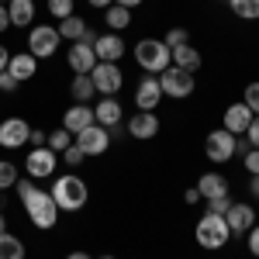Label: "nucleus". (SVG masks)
Wrapping results in <instances>:
<instances>
[{
  "mask_svg": "<svg viewBox=\"0 0 259 259\" xmlns=\"http://www.w3.org/2000/svg\"><path fill=\"white\" fill-rule=\"evenodd\" d=\"M162 41H166V49H177V45H187V41H190V35H187V28H169Z\"/></svg>",
  "mask_w": 259,
  "mask_h": 259,
  "instance_id": "nucleus-32",
  "label": "nucleus"
},
{
  "mask_svg": "<svg viewBox=\"0 0 259 259\" xmlns=\"http://www.w3.org/2000/svg\"><path fill=\"white\" fill-rule=\"evenodd\" d=\"M225 221H228L232 235H245V232L256 225V211H252V204H235V200H232V207L225 211Z\"/></svg>",
  "mask_w": 259,
  "mask_h": 259,
  "instance_id": "nucleus-16",
  "label": "nucleus"
},
{
  "mask_svg": "<svg viewBox=\"0 0 259 259\" xmlns=\"http://www.w3.org/2000/svg\"><path fill=\"white\" fill-rule=\"evenodd\" d=\"M59 45H62V35H59V28H52V24H35V28L28 31V52H31L35 59L56 56Z\"/></svg>",
  "mask_w": 259,
  "mask_h": 259,
  "instance_id": "nucleus-5",
  "label": "nucleus"
},
{
  "mask_svg": "<svg viewBox=\"0 0 259 259\" xmlns=\"http://www.w3.org/2000/svg\"><path fill=\"white\" fill-rule=\"evenodd\" d=\"M228 207H232V197H228V194H225V197H211V200H207V211H211V214H225Z\"/></svg>",
  "mask_w": 259,
  "mask_h": 259,
  "instance_id": "nucleus-35",
  "label": "nucleus"
},
{
  "mask_svg": "<svg viewBox=\"0 0 259 259\" xmlns=\"http://www.w3.org/2000/svg\"><path fill=\"white\" fill-rule=\"evenodd\" d=\"M7 14H11V28H28L35 21V0H11Z\"/></svg>",
  "mask_w": 259,
  "mask_h": 259,
  "instance_id": "nucleus-23",
  "label": "nucleus"
},
{
  "mask_svg": "<svg viewBox=\"0 0 259 259\" xmlns=\"http://www.w3.org/2000/svg\"><path fill=\"white\" fill-rule=\"evenodd\" d=\"M49 194H52L56 204H59V211H80L83 204H87V197H90L83 177H76V173H62V177H56V187H52Z\"/></svg>",
  "mask_w": 259,
  "mask_h": 259,
  "instance_id": "nucleus-2",
  "label": "nucleus"
},
{
  "mask_svg": "<svg viewBox=\"0 0 259 259\" xmlns=\"http://www.w3.org/2000/svg\"><path fill=\"white\" fill-rule=\"evenodd\" d=\"M245 235H249V252L259 259V221L252 225V228H249V232H245Z\"/></svg>",
  "mask_w": 259,
  "mask_h": 259,
  "instance_id": "nucleus-38",
  "label": "nucleus"
},
{
  "mask_svg": "<svg viewBox=\"0 0 259 259\" xmlns=\"http://www.w3.org/2000/svg\"><path fill=\"white\" fill-rule=\"evenodd\" d=\"M124 41H121L118 31H104V35H97V41H94V52H97V62H118L121 56H124Z\"/></svg>",
  "mask_w": 259,
  "mask_h": 259,
  "instance_id": "nucleus-15",
  "label": "nucleus"
},
{
  "mask_svg": "<svg viewBox=\"0 0 259 259\" xmlns=\"http://www.w3.org/2000/svg\"><path fill=\"white\" fill-rule=\"evenodd\" d=\"M21 83L14 80V76H11V73H7V69H4V73H0V94H14V90H18Z\"/></svg>",
  "mask_w": 259,
  "mask_h": 259,
  "instance_id": "nucleus-37",
  "label": "nucleus"
},
{
  "mask_svg": "<svg viewBox=\"0 0 259 259\" xmlns=\"http://www.w3.org/2000/svg\"><path fill=\"white\" fill-rule=\"evenodd\" d=\"M28 135H31V128H28L24 118H4L0 121V145H4V149H21V145H28Z\"/></svg>",
  "mask_w": 259,
  "mask_h": 259,
  "instance_id": "nucleus-12",
  "label": "nucleus"
},
{
  "mask_svg": "<svg viewBox=\"0 0 259 259\" xmlns=\"http://www.w3.org/2000/svg\"><path fill=\"white\" fill-rule=\"evenodd\" d=\"M45 145H49L52 152H59V156H62V152L73 145V132H66V128H59V132H49V142H45Z\"/></svg>",
  "mask_w": 259,
  "mask_h": 259,
  "instance_id": "nucleus-29",
  "label": "nucleus"
},
{
  "mask_svg": "<svg viewBox=\"0 0 259 259\" xmlns=\"http://www.w3.org/2000/svg\"><path fill=\"white\" fill-rule=\"evenodd\" d=\"M249 190H252V194L259 197V177H252V187H249Z\"/></svg>",
  "mask_w": 259,
  "mask_h": 259,
  "instance_id": "nucleus-48",
  "label": "nucleus"
},
{
  "mask_svg": "<svg viewBox=\"0 0 259 259\" xmlns=\"http://www.w3.org/2000/svg\"><path fill=\"white\" fill-rule=\"evenodd\" d=\"M87 28H90V24H87L83 18H76V14H69V18L59 21V35H62V38H69V41H80Z\"/></svg>",
  "mask_w": 259,
  "mask_h": 259,
  "instance_id": "nucleus-27",
  "label": "nucleus"
},
{
  "mask_svg": "<svg viewBox=\"0 0 259 259\" xmlns=\"http://www.w3.org/2000/svg\"><path fill=\"white\" fill-rule=\"evenodd\" d=\"M128 135L139 142H149L159 135V118H156V111H135V118L128 121Z\"/></svg>",
  "mask_w": 259,
  "mask_h": 259,
  "instance_id": "nucleus-14",
  "label": "nucleus"
},
{
  "mask_svg": "<svg viewBox=\"0 0 259 259\" xmlns=\"http://www.w3.org/2000/svg\"><path fill=\"white\" fill-rule=\"evenodd\" d=\"M114 4H118V7H128V11H132V7H139L142 0H114Z\"/></svg>",
  "mask_w": 259,
  "mask_h": 259,
  "instance_id": "nucleus-46",
  "label": "nucleus"
},
{
  "mask_svg": "<svg viewBox=\"0 0 259 259\" xmlns=\"http://www.w3.org/2000/svg\"><path fill=\"white\" fill-rule=\"evenodd\" d=\"M0 4H11V0H0Z\"/></svg>",
  "mask_w": 259,
  "mask_h": 259,
  "instance_id": "nucleus-51",
  "label": "nucleus"
},
{
  "mask_svg": "<svg viewBox=\"0 0 259 259\" xmlns=\"http://www.w3.org/2000/svg\"><path fill=\"white\" fill-rule=\"evenodd\" d=\"M83 156H87V152H83L80 145L73 142V145H69V149L62 152V162H66V166H80V162H83Z\"/></svg>",
  "mask_w": 259,
  "mask_h": 259,
  "instance_id": "nucleus-34",
  "label": "nucleus"
},
{
  "mask_svg": "<svg viewBox=\"0 0 259 259\" xmlns=\"http://www.w3.org/2000/svg\"><path fill=\"white\" fill-rule=\"evenodd\" d=\"M252 111H249V104H228L225 107V132H232V135H245L249 132V124H252Z\"/></svg>",
  "mask_w": 259,
  "mask_h": 259,
  "instance_id": "nucleus-17",
  "label": "nucleus"
},
{
  "mask_svg": "<svg viewBox=\"0 0 259 259\" xmlns=\"http://www.w3.org/2000/svg\"><path fill=\"white\" fill-rule=\"evenodd\" d=\"M73 142L80 145L87 156H104V152H107V145H111V128H104V124H90V128L76 132Z\"/></svg>",
  "mask_w": 259,
  "mask_h": 259,
  "instance_id": "nucleus-9",
  "label": "nucleus"
},
{
  "mask_svg": "<svg viewBox=\"0 0 259 259\" xmlns=\"http://www.w3.org/2000/svg\"><path fill=\"white\" fill-rule=\"evenodd\" d=\"M90 80H94V87H97V94L118 97V90L124 87V73H121L118 62H97L94 73H90Z\"/></svg>",
  "mask_w": 259,
  "mask_h": 259,
  "instance_id": "nucleus-7",
  "label": "nucleus"
},
{
  "mask_svg": "<svg viewBox=\"0 0 259 259\" xmlns=\"http://www.w3.org/2000/svg\"><path fill=\"white\" fill-rule=\"evenodd\" d=\"M94 118H97V124H104V128H118L121 118H124L118 97H104L97 107H94Z\"/></svg>",
  "mask_w": 259,
  "mask_h": 259,
  "instance_id": "nucleus-20",
  "label": "nucleus"
},
{
  "mask_svg": "<svg viewBox=\"0 0 259 259\" xmlns=\"http://www.w3.org/2000/svg\"><path fill=\"white\" fill-rule=\"evenodd\" d=\"M194 239H197L200 249H207V252H214V249H225L228 239H232V228H228V221L225 214H204V218L194 225Z\"/></svg>",
  "mask_w": 259,
  "mask_h": 259,
  "instance_id": "nucleus-3",
  "label": "nucleus"
},
{
  "mask_svg": "<svg viewBox=\"0 0 259 259\" xmlns=\"http://www.w3.org/2000/svg\"><path fill=\"white\" fill-rule=\"evenodd\" d=\"M104 24H107V31H124L128 24H132V11L128 7H118V4H111L107 7V14H104Z\"/></svg>",
  "mask_w": 259,
  "mask_h": 259,
  "instance_id": "nucleus-24",
  "label": "nucleus"
},
{
  "mask_svg": "<svg viewBox=\"0 0 259 259\" xmlns=\"http://www.w3.org/2000/svg\"><path fill=\"white\" fill-rule=\"evenodd\" d=\"M7 73H11L18 83H28L35 73H38V59H35L28 49H24V52H14V56H11V62H7Z\"/></svg>",
  "mask_w": 259,
  "mask_h": 259,
  "instance_id": "nucleus-19",
  "label": "nucleus"
},
{
  "mask_svg": "<svg viewBox=\"0 0 259 259\" xmlns=\"http://www.w3.org/2000/svg\"><path fill=\"white\" fill-rule=\"evenodd\" d=\"M14 183H18V166H14L11 159H0V194L11 190Z\"/></svg>",
  "mask_w": 259,
  "mask_h": 259,
  "instance_id": "nucleus-30",
  "label": "nucleus"
},
{
  "mask_svg": "<svg viewBox=\"0 0 259 259\" xmlns=\"http://www.w3.org/2000/svg\"><path fill=\"white\" fill-rule=\"evenodd\" d=\"M80 41H83V45H94V41H97V31H94V28H87Z\"/></svg>",
  "mask_w": 259,
  "mask_h": 259,
  "instance_id": "nucleus-42",
  "label": "nucleus"
},
{
  "mask_svg": "<svg viewBox=\"0 0 259 259\" xmlns=\"http://www.w3.org/2000/svg\"><path fill=\"white\" fill-rule=\"evenodd\" d=\"M159 100H162L159 76H142L139 87H135V104H139V111H156Z\"/></svg>",
  "mask_w": 259,
  "mask_h": 259,
  "instance_id": "nucleus-13",
  "label": "nucleus"
},
{
  "mask_svg": "<svg viewBox=\"0 0 259 259\" xmlns=\"http://www.w3.org/2000/svg\"><path fill=\"white\" fill-rule=\"evenodd\" d=\"M87 4H90V7H100V11H107V7H111L114 0H87Z\"/></svg>",
  "mask_w": 259,
  "mask_h": 259,
  "instance_id": "nucleus-45",
  "label": "nucleus"
},
{
  "mask_svg": "<svg viewBox=\"0 0 259 259\" xmlns=\"http://www.w3.org/2000/svg\"><path fill=\"white\" fill-rule=\"evenodd\" d=\"M242 104H249V111H252V114H259V83H249V87H245Z\"/></svg>",
  "mask_w": 259,
  "mask_h": 259,
  "instance_id": "nucleus-33",
  "label": "nucleus"
},
{
  "mask_svg": "<svg viewBox=\"0 0 259 259\" xmlns=\"http://www.w3.org/2000/svg\"><path fill=\"white\" fill-rule=\"evenodd\" d=\"M94 94H97V87H94L90 76H73V83H69V97H73V104H87Z\"/></svg>",
  "mask_w": 259,
  "mask_h": 259,
  "instance_id": "nucleus-25",
  "label": "nucleus"
},
{
  "mask_svg": "<svg viewBox=\"0 0 259 259\" xmlns=\"http://www.w3.org/2000/svg\"><path fill=\"white\" fill-rule=\"evenodd\" d=\"M90 124H97L94 118V107H87V104H73V107H66V114H62V128L66 132H83V128H90Z\"/></svg>",
  "mask_w": 259,
  "mask_h": 259,
  "instance_id": "nucleus-18",
  "label": "nucleus"
},
{
  "mask_svg": "<svg viewBox=\"0 0 259 259\" xmlns=\"http://www.w3.org/2000/svg\"><path fill=\"white\" fill-rule=\"evenodd\" d=\"M56 156L59 152H52L49 145H41V149H31L28 152V159H24V169H28V177L31 180H45V177H52L56 173Z\"/></svg>",
  "mask_w": 259,
  "mask_h": 259,
  "instance_id": "nucleus-10",
  "label": "nucleus"
},
{
  "mask_svg": "<svg viewBox=\"0 0 259 259\" xmlns=\"http://www.w3.org/2000/svg\"><path fill=\"white\" fill-rule=\"evenodd\" d=\"M235 139H239V135H232V132H225V128L211 132V135L204 139V156H207L211 162L235 159Z\"/></svg>",
  "mask_w": 259,
  "mask_h": 259,
  "instance_id": "nucleus-8",
  "label": "nucleus"
},
{
  "mask_svg": "<svg viewBox=\"0 0 259 259\" xmlns=\"http://www.w3.org/2000/svg\"><path fill=\"white\" fill-rule=\"evenodd\" d=\"M0 259H24V242L11 232H0Z\"/></svg>",
  "mask_w": 259,
  "mask_h": 259,
  "instance_id": "nucleus-26",
  "label": "nucleus"
},
{
  "mask_svg": "<svg viewBox=\"0 0 259 259\" xmlns=\"http://www.w3.org/2000/svg\"><path fill=\"white\" fill-rule=\"evenodd\" d=\"M169 56H173V66H177V69H187V73H197L200 62H204V59H200V52L190 45V41H187V45H177V49H169Z\"/></svg>",
  "mask_w": 259,
  "mask_h": 259,
  "instance_id": "nucleus-21",
  "label": "nucleus"
},
{
  "mask_svg": "<svg viewBox=\"0 0 259 259\" xmlns=\"http://www.w3.org/2000/svg\"><path fill=\"white\" fill-rule=\"evenodd\" d=\"M45 7H49V14H52L56 21H62V18H69V14H73L76 0H45Z\"/></svg>",
  "mask_w": 259,
  "mask_h": 259,
  "instance_id": "nucleus-31",
  "label": "nucleus"
},
{
  "mask_svg": "<svg viewBox=\"0 0 259 259\" xmlns=\"http://www.w3.org/2000/svg\"><path fill=\"white\" fill-rule=\"evenodd\" d=\"M11 28V14H7V4H0V31Z\"/></svg>",
  "mask_w": 259,
  "mask_h": 259,
  "instance_id": "nucleus-41",
  "label": "nucleus"
},
{
  "mask_svg": "<svg viewBox=\"0 0 259 259\" xmlns=\"http://www.w3.org/2000/svg\"><path fill=\"white\" fill-rule=\"evenodd\" d=\"M100 259H114V256H100Z\"/></svg>",
  "mask_w": 259,
  "mask_h": 259,
  "instance_id": "nucleus-50",
  "label": "nucleus"
},
{
  "mask_svg": "<svg viewBox=\"0 0 259 259\" xmlns=\"http://www.w3.org/2000/svg\"><path fill=\"white\" fill-rule=\"evenodd\" d=\"M14 190H18L21 204H24V211H28V221H31L35 228H41V232L56 228V221H59V204L52 200V194H49V190L35 187V183H31V177H24V180L18 177Z\"/></svg>",
  "mask_w": 259,
  "mask_h": 259,
  "instance_id": "nucleus-1",
  "label": "nucleus"
},
{
  "mask_svg": "<svg viewBox=\"0 0 259 259\" xmlns=\"http://www.w3.org/2000/svg\"><path fill=\"white\" fill-rule=\"evenodd\" d=\"M245 173L249 177H259V149H249L245 152Z\"/></svg>",
  "mask_w": 259,
  "mask_h": 259,
  "instance_id": "nucleus-36",
  "label": "nucleus"
},
{
  "mask_svg": "<svg viewBox=\"0 0 259 259\" xmlns=\"http://www.w3.org/2000/svg\"><path fill=\"white\" fill-rule=\"evenodd\" d=\"M28 142H31L35 149H41V145L49 142V135H45V132H38V128H31V135H28Z\"/></svg>",
  "mask_w": 259,
  "mask_h": 259,
  "instance_id": "nucleus-40",
  "label": "nucleus"
},
{
  "mask_svg": "<svg viewBox=\"0 0 259 259\" xmlns=\"http://www.w3.org/2000/svg\"><path fill=\"white\" fill-rule=\"evenodd\" d=\"M7 62H11V52H7V49H4V45H0V73H4V69H7Z\"/></svg>",
  "mask_w": 259,
  "mask_h": 259,
  "instance_id": "nucleus-43",
  "label": "nucleus"
},
{
  "mask_svg": "<svg viewBox=\"0 0 259 259\" xmlns=\"http://www.w3.org/2000/svg\"><path fill=\"white\" fill-rule=\"evenodd\" d=\"M66 259H94V256H87V252H69Z\"/></svg>",
  "mask_w": 259,
  "mask_h": 259,
  "instance_id": "nucleus-47",
  "label": "nucleus"
},
{
  "mask_svg": "<svg viewBox=\"0 0 259 259\" xmlns=\"http://www.w3.org/2000/svg\"><path fill=\"white\" fill-rule=\"evenodd\" d=\"M183 200H187V204H197V200H200V194H197V187H194V190H187V194H183Z\"/></svg>",
  "mask_w": 259,
  "mask_h": 259,
  "instance_id": "nucleus-44",
  "label": "nucleus"
},
{
  "mask_svg": "<svg viewBox=\"0 0 259 259\" xmlns=\"http://www.w3.org/2000/svg\"><path fill=\"white\" fill-rule=\"evenodd\" d=\"M245 139H249V145H252V149H259V114L252 118V124H249V132H245Z\"/></svg>",
  "mask_w": 259,
  "mask_h": 259,
  "instance_id": "nucleus-39",
  "label": "nucleus"
},
{
  "mask_svg": "<svg viewBox=\"0 0 259 259\" xmlns=\"http://www.w3.org/2000/svg\"><path fill=\"white\" fill-rule=\"evenodd\" d=\"M0 232H7V218H4V211H0Z\"/></svg>",
  "mask_w": 259,
  "mask_h": 259,
  "instance_id": "nucleus-49",
  "label": "nucleus"
},
{
  "mask_svg": "<svg viewBox=\"0 0 259 259\" xmlns=\"http://www.w3.org/2000/svg\"><path fill=\"white\" fill-rule=\"evenodd\" d=\"M66 62H69V69H73L76 76H90V73H94V66H97V52H94V45L73 41V45H69V52H66Z\"/></svg>",
  "mask_w": 259,
  "mask_h": 259,
  "instance_id": "nucleus-11",
  "label": "nucleus"
},
{
  "mask_svg": "<svg viewBox=\"0 0 259 259\" xmlns=\"http://www.w3.org/2000/svg\"><path fill=\"white\" fill-rule=\"evenodd\" d=\"M232 14L242 21H259V0H228Z\"/></svg>",
  "mask_w": 259,
  "mask_h": 259,
  "instance_id": "nucleus-28",
  "label": "nucleus"
},
{
  "mask_svg": "<svg viewBox=\"0 0 259 259\" xmlns=\"http://www.w3.org/2000/svg\"><path fill=\"white\" fill-rule=\"evenodd\" d=\"M159 87H162V94L166 97H190L194 94V87H197V76L194 73H187V69H177V66H166L159 73Z\"/></svg>",
  "mask_w": 259,
  "mask_h": 259,
  "instance_id": "nucleus-6",
  "label": "nucleus"
},
{
  "mask_svg": "<svg viewBox=\"0 0 259 259\" xmlns=\"http://www.w3.org/2000/svg\"><path fill=\"white\" fill-rule=\"evenodd\" d=\"M197 194H200L204 200L225 197V194H228V180L221 177V173H204V177L197 180Z\"/></svg>",
  "mask_w": 259,
  "mask_h": 259,
  "instance_id": "nucleus-22",
  "label": "nucleus"
},
{
  "mask_svg": "<svg viewBox=\"0 0 259 259\" xmlns=\"http://www.w3.org/2000/svg\"><path fill=\"white\" fill-rule=\"evenodd\" d=\"M135 62H139L145 73L159 76L166 66H173V56H169V49H166L162 38H142L139 45H135Z\"/></svg>",
  "mask_w": 259,
  "mask_h": 259,
  "instance_id": "nucleus-4",
  "label": "nucleus"
}]
</instances>
